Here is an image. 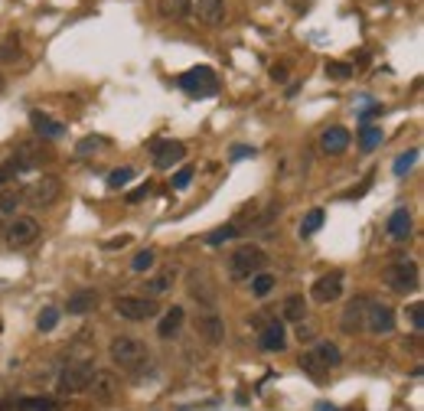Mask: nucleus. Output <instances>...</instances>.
Returning <instances> with one entry per match:
<instances>
[{
	"instance_id": "obj_1",
	"label": "nucleus",
	"mask_w": 424,
	"mask_h": 411,
	"mask_svg": "<svg viewBox=\"0 0 424 411\" xmlns=\"http://www.w3.org/2000/svg\"><path fill=\"white\" fill-rule=\"evenodd\" d=\"M108 356L115 366H121L124 372H140V369L150 362V353L147 346L134 339V336H115L111 343H108Z\"/></svg>"
},
{
	"instance_id": "obj_2",
	"label": "nucleus",
	"mask_w": 424,
	"mask_h": 411,
	"mask_svg": "<svg viewBox=\"0 0 424 411\" xmlns=\"http://www.w3.org/2000/svg\"><path fill=\"white\" fill-rule=\"evenodd\" d=\"M265 261L268 255L258 245H242V249H235L229 255V278L232 281H248L252 274L265 271Z\"/></svg>"
},
{
	"instance_id": "obj_3",
	"label": "nucleus",
	"mask_w": 424,
	"mask_h": 411,
	"mask_svg": "<svg viewBox=\"0 0 424 411\" xmlns=\"http://www.w3.org/2000/svg\"><path fill=\"white\" fill-rule=\"evenodd\" d=\"M95 372L98 369L92 359H75V362H69V366L63 369V376H59V392H63V395H79V392H85L92 385Z\"/></svg>"
},
{
	"instance_id": "obj_4",
	"label": "nucleus",
	"mask_w": 424,
	"mask_h": 411,
	"mask_svg": "<svg viewBox=\"0 0 424 411\" xmlns=\"http://www.w3.org/2000/svg\"><path fill=\"white\" fill-rule=\"evenodd\" d=\"M115 314L131 320V324H144V320H154L160 314V307L150 297H134V294H121L115 297Z\"/></svg>"
},
{
	"instance_id": "obj_5",
	"label": "nucleus",
	"mask_w": 424,
	"mask_h": 411,
	"mask_svg": "<svg viewBox=\"0 0 424 411\" xmlns=\"http://www.w3.org/2000/svg\"><path fill=\"white\" fill-rule=\"evenodd\" d=\"M382 281L389 284L392 291L408 294L421 284V274H418V265H414V261L402 258V261H395V265H389V268L382 271Z\"/></svg>"
},
{
	"instance_id": "obj_6",
	"label": "nucleus",
	"mask_w": 424,
	"mask_h": 411,
	"mask_svg": "<svg viewBox=\"0 0 424 411\" xmlns=\"http://www.w3.org/2000/svg\"><path fill=\"white\" fill-rule=\"evenodd\" d=\"M59 193H63V180L59 176H53V174H46V176H40V180H33L26 190H23V199L30 206H53L56 199H59Z\"/></svg>"
},
{
	"instance_id": "obj_7",
	"label": "nucleus",
	"mask_w": 424,
	"mask_h": 411,
	"mask_svg": "<svg viewBox=\"0 0 424 411\" xmlns=\"http://www.w3.org/2000/svg\"><path fill=\"white\" fill-rule=\"evenodd\" d=\"M180 88L190 92V95H215L219 92V82H215V72L209 65H196L190 72L180 76Z\"/></svg>"
},
{
	"instance_id": "obj_8",
	"label": "nucleus",
	"mask_w": 424,
	"mask_h": 411,
	"mask_svg": "<svg viewBox=\"0 0 424 411\" xmlns=\"http://www.w3.org/2000/svg\"><path fill=\"white\" fill-rule=\"evenodd\" d=\"M362 330L372 336H385L395 330V310L389 303H366V317H362Z\"/></svg>"
},
{
	"instance_id": "obj_9",
	"label": "nucleus",
	"mask_w": 424,
	"mask_h": 411,
	"mask_svg": "<svg viewBox=\"0 0 424 411\" xmlns=\"http://www.w3.org/2000/svg\"><path fill=\"white\" fill-rule=\"evenodd\" d=\"M36 238H40V222L33 216H17L10 226H7V245H10V249H26Z\"/></svg>"
},
{
	"instance_id": "obj_10",
	"label": "nucleus",
	"mask_w": 424,
	"mask_h": 411,
	"mask_svg": "<svg viewBox=\"0 0 424 411\" xmlns=\"http://www.w3.org/2000/svg\"><path fill=\"white\" fill-rule=\"evenodd\" d=\"M42 160H49V151L46 147H40V144H20V151L13 153V174H26V170H33V167H40Z\"/></svg>"
},
{
	"instance_id": "obj_11",
	"label": "nucleus",
	"mask_w": 424,
	"mask_h": 411,
	"mask_svg": "<svg viewBox=\"0 0 424 411\" xmlns=\"http://www.w3.org/2000/svg\"><path fill=\"white\" fill-rule=\"evenodd\" d=\"M196 333H199L209 346H219V343H222V336H225L222 317L215 314V310H202V314L196 317Z\"/></svg>"
},
{
	"instance_id": "obj_12",
	"label": "nucleus",
	"mask_w": 424,
	"mask_h": 411,
	"mask_svg": "<svg viewBox=\"0 0 424 411\" xmlns=\"http://www.w3.org/2000/svg\"><path fill=\"white\" fill-rule=\"evenodd\" d=\"M150 157H154V167H157V170H170L173 163H180L183 157H186V147H183L180 141H157Z\"/></svg>"
},
{
	"instance_id": "obj_13",
	"label": "nucleus",
	"mask_w": 424,
	"mask_h": 411,
	"mask_svg": "<svg viewBox=\"0 0 424 411\" xmlns=\"http://www.w3.org/2000/svg\"><path fill=\"white\" fill-rule=\"evenodd\" d=\"M313 301L317 303H333L343 294V271H333V274H323L313 281Z\"/></svg>"
},
{
	"instance_id": "obj_14",
	"label": "nucleus",
	"mask_w": 424,
	"mask_h": 411,
	"mask_svg": "<svg viewBox=\"0 0 424 411\" xmlns=\"http://www.w3.org/2000/svg\"><path fill=\"white\" fill-rule=\"evenodd\" d=\"M258 343H261V349H268V353H281V349L287 346V330L281 320H271V324L265 326V330H258Z\"/></svg>"
},
{
	"instance_id": "obj_15",
	"label": "nucleus",
	"mask_w": 424,
	"mask_h": 411,
	"mask_svg": "<svg viewBox=\"0 0 424 411\" xmlns=\"http://www.w3.org/2000/svg\"><path fill=\"white\" fill-rule=\"evenodd\" d=\"M366 297H352L350 303H346V310H343V320H339V326H343V333H359L362 330V317H366Z\"/></svg>"
},
{
	"instance_id": "obj_16",
	"label": "nucleus",
	"mask_w": 424,
	"mask_h": 411,
	"mask_svg": "<svg viewBox=\"0 0 424 411\" xmlns=\"http://www.w3.org/2000/svg\"><path fill=\"white\" fill-rule=\"evenodd\" d=\"M190 294L202 303V307H206V310H212V307H215V291H212L209 278H206L202 271H190Z\"/></svg>"
},
{
	"instance_id": "obj_17",
	"label": "nucleus",
	"mask_w": 424,
	"mask_h": 411,
	"mask_svg": "<svg viewBox=\"0 0 424 411\" xmlns=\"http://www.w3.org/2000/svg\"><path fill=\"white\" fill-rule=\"evenodd\" d=\"M193 10H196V20L199 23L215 26V23H222V17H225V0H196Z\"/></svg>"
},
{
	"instance_id": "obj_18",
	"label": "nucleus",
	"mask_w": 424,
	"mask_h": 411,
	"mask_svg": "<svg viewBox=\"0 0 424 411\" xmlns=\"http://www.w3.org/2000/svg\"><path fill=\"white\" fill-rule=\"evenodd\" d=\"M88 389H95V401H101V405H108V401H115L117 395V379L115 372H95V379H92V385Z\"/></svg>"
},
{
	"instance_id": "obj_19",
	"label": "nucleus",
	"mask_w": 424,
	"mask_h": 411,
	"mask_svg": "<svg viewBox=\"0 0 424 411\" xmlns=\"http://www.w3.org/2000/svg\"><path fill=\"white\" fill-rule=\"evenodd\" d=\"M183 320H186V310H183V307H170L167 314L160 317L157 336H160V339H170V336H177V333H180V326H183Z\"/></svg>"
},
{
	"instance_id": "obj_20",
	"label": "nucleus",
	"mask_w": 424,
	"mask_h": 411,
	"mask_svg": "<svg viewBox=\"0 0 424 411\" xmlns=\"http://www.w3.org/2000/svg\"><path fill=\"white\" fill-rule=\"evenodd\" d=\"M320 147L327 153H343L350 147V131L346 128H327L323 131V137H320Z\"/></svg>"
},
{
	"instance_id": "obj_21",
	"label": "nucleus",
	"mask_w": 424,
	"mask_h": 411,
	"mask_svg": "<svg viewBox=\"0 0 424 411\" xmlns=\"http://www.w3.org/2000/svg\"><path fill=\"white\" fill-rule=\"evenodd\" d=\"M411 235V212L408 209H395L392 219H389V238L392 242H405Z\"/></svg>"
},
{
	"instance_id": "obj_22",
	"label": "nucleus",
	"mask_w": 424,
	"mask_h": 411,
	"mask_svg": "<svg viewBox=\"0 0 424 411\" xmlns=\"http://www.w3.org/2000/svg\"><path fill=\"white\" fill-rule=\"evenodd\" d=\"M98 307V291H75L72 297H69V303H65V310L75 317L88 314V310H95Z\"/></svg>"
},
{
	"instance_id": "obj_23",
	"label": "nucleus",
	"mask_w": 424,
	"mask_h": 411,
	"mask_svg": "<svg viewBox=\"0 0 424 411\" xmlns=\"http://www.w3.org/2000/svg\"><path fill=\"white\" fill-rule=\"evenodd\" d=\"M30 124L36 128V134H40V137H63V134H65L63 124H59V121H53L49 115H42V111H33Z\"/></svg>"
},
{
	"instance_id": "obj_24",
	"label": "nucleus",
	"mask_w": 424,
	"mask_h": 411,
	"mask_svg": "<svg viewBox=\"0 0 424 411\" xmlns=\"http://www.w3.org/2000/svg\"><path fill=\"white\" fill-rule=\"evenodd\" d=\"M157 10L163 20H183L193 10V0H157Z\"/></svg>"
},
{
	"instance_id": "obj_25",
	"label": "nucleus",
	"mask_w": 424,
	"mask_h": 411,
	"mask_svg": "<svg viewBox=\"0 0 424 411\" xmlns=\"http://www.w3.org/2000/svg\"><path fill=\"white\" fill-rule=\"evenodd\" d=\"M281 314H284V320H291V324H300V320L307 317V301H304L300 294H291L284 301V307H281Z\"/></svg>"
},
{
	"instance_id": "obj_26",
	"label": "nucleus",
	"mask_w": 424,
	"mask_h": 411,
	"mask_svg": "<svg viewBox=\"0 0 424 411\" xmlns=\"http://www.w3.org/2000/svg\"><path fill=\"white\" fill-rule=\"evenodd\" d=\"M313 356L320 359V366H323V369H336L339 362H343V353H339L336 343H317Z\"/></svg>"
},
{
	"instance_id": "obj_27",
	"label": "nucleus",
	"mask_w": 424,
	"mask_h": 411,
	"mask_svg": "<svg viewBox=\"0 0 424 411\" xmlns=\"http://www.w3.org/2000/svg\"><path fill=\"white\" fill-rule=\"evenodd\" d=\"M382 144V128L379 124H362L359 128V147L362 151H375Z\"/></svg>"
},
{
	"instance_id": "obj_28",
	"label": "nucleus",
	"mask_w": 424,
	"mask_h": 411,
	"mask_svg": "<svg viewBox=\"0 0 424 411\" xmlns=\"http://www.w3.org/2000/svg\"><path fill=\"white\" fill-rule=\"evenodd\" d=\"M170 287H173V274H170V271H163V274H157V278H150V281H144V291H147V297L167 294Z\"/></svg>"
},
{
	"instance_id": "obj_29",
	"label": "nucleus",
	"mask_w": 424,
	"mask_h": 411,
	"mask_svg": "<svg viewBox=\"0 0 424 411\" xmlns=\"http://www.w3.org/2000/svg\"><path fill=\"white\" fill-rule=\"evenodd\" d=\"M271 291H275V274H268V271L252 274V294L254 297H268Z\"/></svg>"
},
{
	"instance_id": "obj_30",
	"label": "nucleus",
	"mask_w": 424,
	"mask_h": 411,
	"mask_svg": "<svg viewBox=\"0 0 424 411\" xmlns=\"http://www.w3.org/2000/svg\"><path fill=\"white\" fill-rule=\"evenodd\" d=\"M323 209H310L307 216H304V222H300V238H310L313 232H317L320 226H323Z\"/></svg>"
},
{
	"instance_id": "obj_31",
	"label": "nucleus",
	"mask_w": 424,
	"mask_h": 411,
	"mask_svg": "<svg viewBox=\"0 0 424 411\" xmlns=\"http://www.w3.org/2000/svg\"><path fill=\"white\" fill-rule=\"evenodd\" d=\"M56 324H59V310H56V307H42L40 317H36V330H40V333H49V330H56Z\"/></svg>"
},
{
	"instance_id": "obj_32",
	"label": "nucleus",
	"mask_w": 424,
	"mask_h": 411,
	"mask_svg": "<svg viewBox=\"0 0 424 411\" xmlns=\"http://www.w3.org/2000/svg\"><path fill=\"white\" fill-rule=\"evenodd\" d=\"M235 235H238V228H235V226H219V228H215V232H209V235L202 238V242L215 249V245H222V242H232Z\"/></svg>"
},
{
	"instance_id": "obj_33",
	"label": "nucleus",
	"mask_w": 424,
	"mask_h": 411,
	"mask_svg": "<svg viewBox=\"0 0 424 411\" xmlns=\"http://www.w3.org/2000/svg\"><path fill=\"white\" fill-rule=\"evenodd\" d=\"M20 199H23V196L17 193V190H3V193H0V212H3V216H10V212H17V206H20Z\"/></svg>"
},
{
	"instance_id": "obj_34",
	"label": "nucleus",
	"mask_w": 424,
	"mask_h": 411,
	"mask_svg": "<svg viewBox=\"0 0 424 411\" xmlns=\"http://www.w3.org/2000/svg\"><path fill=\"white\" fill-rule=\"evenodd\" d=\"M131 176H134V170H131V167H117V170H111V174H108V186H111V190H121V186L131 183Z\"/></svg>"
},
{
	"instance_id": "obj_35",
	"label": "nucleus",
	"mask_w": 424,
	"mask_h": 411,
	"mask_svg": "<svg viewBox=\"0 0 424 411\" xmlns=\"http://www.w3.org/2000/svg\"><path fill=\"white\" fill-rule=\"evenodd\" d=\"M17 408L20 411H56V401L53 399H23Z\"/></svg>"
},
{
	"instance_id": "obj_36",
	"label": "nucleus",
	"mask_w": 424,
	"mask_h": 411,
	"mask_svg": "<svg viewBox=\"0 0 424 411\" xmlns=\"http://www.w3.org/2000/svg\"><path fill=\"white\" fill-rule=\"evenodd\" d=\"M17 59H20V40L10 36L7 43L0 46V62H17Z\"/></svg>"
},
{
	"instance_id": "obj_37",
	"label": "nucleus",
	"mask_w": 424,
	"mask_h": 411,
	"mask_svg": "<svg viewBox=\"0 0 424 411\" xmlns=\"http://www.w3.org/2000/svg\"><path fill=\"white\" fill-rule=\"evenodd\" d=\"M154 261H157V255H154L150 249H144V251H138V255H134L131 268H134V271H147V268H154Z\"/></svg>"
},
{
	"instance_id": "obj_38",
	"label": "nucleus",
	"mask_w": 424,
	"mask_h": 411,
	"mask_svg": "<svg viewBox=\"0 0 424 411\" xmlns=\"http://www.w3.org/2000/svg\"><path fill=\"white\" fill-rule=\"evenodd\" d=\"M408 320H411L414 333H421V330H424V303L421 301H414L411 307H408Z\"/></svg>"
},
{
	"instance_id": "obj_39",
	"label": "nucleus",
	"mask_w": 424,
	"mask_h": 411,
	"mask_svg": "<svg viewBox=\"0 0 424 411\" xmlns=\"http://www.w3.org/2000/svg\"><path fill=\"white\" fill-rule=\"evenodd\" d=\"M300 369H307L310 376H323V372H327V369L320 366V359L313 356V349H310V353H304V356H300Z\"/></svg>"
},
{
	"instance_id": "obj_40",
	"label": "nucleus",
	"mask_w": 424,
	"mask_h": 411,
	"mask_svg": "<svg viewBox=\"0 0 424 411\" xmlns=\"http://www.w3.org/2000/svg\"><path fill=\"white\" fill-rule=\"evenodd\" d=\"M414 160H418V151H408V153H402L398 160H395V176H405L408 170L414 167Z\"/></svg>"
},
{
	"instance_id": "obj_41",
	"label": "nucleus",
	"mask_w": 424,
	"mask_h": 411,
	"mask_svg": "<svg viewBox=\"0 0 424 411\" xmlns=\"http://www.w3.org/2000/svg\"><path fill=\"white\" fill-rule=\"evenodd\" d=\"M193 176H196L193 167H180V170L173 174V190H186V186L193 183Z\"/></svg>"
},
{
	"instance_id": "obj_42",
	"label": "nucleus",
	"mask_w": 424,
	"mask_h": 411,
	"mask_svg": "<svg viewBox=\"0 0 424 411\" xmlns=\"http://www.w3.org/2000/svg\"><path fill=\"white\" fill-rule=\"evenodd\" d=\"M327 76L329 78H339V82H343V78L352 76V65L350 62H327Z\"/></svg>"
},
{
	"instance_id": "obj_43",
	"label": "nucleus",
	"mask_w": 424,
	"mask_h": 411,
	"mask_svg": "<svg viewBox=\"0 0 424 411\" xmlns=\"http://www.w3.org/2000/svg\"><path fill=\"white\" fill-rule=\"evenodd\" d=\"M105 144H108L105 137H82L75 151H79V153H95V147H105Z\"/></svg>"
},
{
	"instance_id": "obj_44",
	"label": "nucleus",
	"mask_w": 424,
	"mask_h": 411,
	"mask_svg": "<svg viewBox=\"0 0 424 411\" xmlns=\"http://www.w3.org/2000/svg\"><path fill=\"white\" fill-rule=\"evenodd\" d=\"M297 339H300V343H313V339H317V330L300 320V326H297Z\"/></svg>"
},
{
	"instance_id": "obj_45",
	"label": "nucleus",
	"mask_w": 424,
	"mask_h": 411,
	"mask_svg": "<svg viewBox=\"0 0 424 411\" xmlns=\"http://www.w3.org/2000/svg\"><path fill=\"white\" fill-rule=\"evenodd\" d=\"M245 157H254V147H245V144H235V147H232V160H245Z\"/></svg>"
},
{
	"instance_id": "obj_46",
	"label": "nucleus",
	"mask_w": 424,
	"mask_h": 411,
	"mask_svg": "<svg viewBox=\"0 0 424 411\" xmlns=\"http://www.w3.org/2000/svg\"><path fill=\"white\" fill-rule=\"evenodd\" d=\"M271 78H275V82H287V65L284 62H275V65H271Z\"/></svg>"
},
{
	"instance_id": "obj_47",
	"label": "nucleus",
	"mask_w": 424,
	"mask_h": 411,
	"mask_svg": "<svg viewBox=\"0 0 424 411\" xmlns=\"http://www.w3.org/2000/svg\"><path fill=\"white\" fill-rule=\"evenodd\" d=\"M144 196H147V186H138V190H134V193L127 196V203H140V199H144Z\"/></svg>"
},
{
	"instance_id": "obj_48",
	"label": "nucleus",
	"mask_w": 424,
	"mask_h": 411,
	"mask_svg": "<svg viewBox=\"0 0 424 411\" xmlns=\"http://www.w3.org/2000/svg\"><path fill=\"white\" fill-rule=\"evenodd\" d=\"M131 238L127 235H121V238H111V242H105V249H121V245H127Z\"/></svg>"
},
{
	"instance_id": "obj_49",
	"label": "nucleus",
	"mask_w": 424,
	"mask_h": 411,
	"mask_svg": "<svg viewBox=\"0 0 424 411\" xmlns=\"http://www.w3.org/2000/svg\"><path fill=\"white\" fill-rule=\"evenodd\" d=\"M10 174H13V167H10V163H7V167H0V186H3L7 180H10Z\"/></svg>"
},
{
	"instance_id": "obj_50",
	"label": "nucleus",
	"mask_w": 424,
	"mask_h": 411,
	"mask_svg": "<svg viewBox=\"0 0 424 411\" xmlns=\"http://www.w3.org/2000/svg\"><path fill=\"white\" fill-rule=\"evenodd\" d=\"M313 411H336V405H327V401H320V405H317Z\"/></svg>"
},
{
	"instance_id": "obj_51",
	"label": "nucleus",
	"mask_w": 424,
	"mask_h": 411,
	"mask_svg": "<svg viewBox=\"0 0 424 411\" xmlns=\"http://www.w3.org/2000/svg\"><path fill=\"white\" fill-rule=\"evenodd\" d=\"M0 411H10V405H0Z\"/></svg>"
},
{
	"instance_id": "obj_52",
	"label": "nucleus",
	"mask_w": 424,
	"mask_h": 411,
	"mask_svg": "<svg viewBox=\"0 0 424 411\" xmlns=\"http://www.w3.org/2000/svg\"><path fill=\"white\" fill-rule=\"evenodd\" d=\"M0 88H3V76H0Z\"/></svg>"
}]
</instances>
